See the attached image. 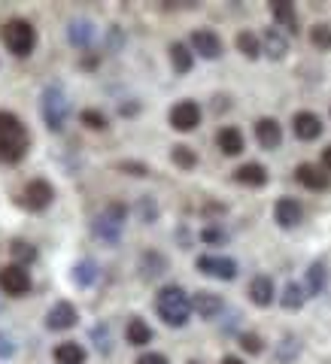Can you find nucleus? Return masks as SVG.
Instances as JSON below:
<instances>
[{"mask_svg": "<svg viewBox=\"0 0 331 364\" xmlns=\"http://www.w3.org/2000/svg\"><path fill=\"white\" fill-rule=\"evenodd\" d=\"M170 64H174L177 73H189L191 64H195V58H191V52H189V46H182V43L170 46Z\"/></svg>", "mask_w": 331, "mask_h": 364, "instance_id": "nucleus-27", "label": "nucleus"}, {"mask_svg": "<svg viewBox=\"0 0 331 364\" xmlns=\"http://www.w3.org/2000/svg\"><path fill=\"white\" fill-rule=\"evenodd\" d=\"M280 304L286 306V310H301V304H304V289L298 286V282H289V286L283 289Z\"/></svg>", "mask_w": 331, "mask_h": 364, "instance_id": "nucleus-30", "label": "nucleus"}, {"mask_svg": "<svg viewBox=\"0 0 331 364\" xmlns=\"http://www.w3.org/2000/svg\"><path fill=\"white\" fill-rule=\"evenodd\" d=\"M201 240L204 243H225V231H219V228H204Z\"/></svg>", "mask_w": 331, "mask_h": 364, "instance_id": "nucleus-38", "label": "nucleus"}, {"mask_svg": "<svg viewBox=\"0 0 331 364\" xmlns=\"http://www.w3.org/2000/svg\"><path fill=\"white\" fill-rule=\"evenodd\" d=\"M137 210H140L143 222H155L158 207H155V200H152V198H140V203H137Z\"/></svg>", "mask_w": 331, "mask_h": 364, "instance_id": "nucleus-36", "label": "nucleus"}, {"mask_svg": "<svg viewBox=\"0 0 331 364\" xmlns=\"http://www.w3.org/2000/svg\"><path fill=\"white\" fill-rule=\"evenodd\" d=\"M249 298H253L256 306H270L273 301V282L270 277H256L249 282Z\"/></svg>", "mask_w": 331, "mask_h": 364, "instance_id": "nucleus-18", "label": "nucleus"}, {"mask_svg": "<svg viewBox=\"0 0 331 364\" xmlns=\"http://www.w3.org/2000/svg\"><path fill=\"white\" fill-rule=\"evenodd\" d=\"M216 143H219V149L225 155H241L243 152V134L237 128H222L216 134Z\"/></svg>", "mask_w": 331, "mask_h": 364, "instance_id": "nucleus-19", "label": "nucleus"}, {"mask_svg": "<svg viewBox=\"0 0 331 364\" xmlns=\"http://www.w3.org/2000/svg\"><path fill=\"white\" fill-rule=\"evenodd\" d=\"M310 43L319 52H331V25H313L310 28Z\"/></svg>", "mask_w": 331, "mask_h": 364, "instance_id": "nucleus-31", "label": "nucleus"}, {"mask_svg": "<svg viewBox=\"0 0 331 364\" xmlns=\"http://www.w3.org/2000/svg\"><path fill=\"white\" fill-rule=\"evenodd\" d=\"M16 352V346H13V340H9L6 334H0V358H9Z\"/></svg>", "mask_w": 331, "mask_h": 364, "instance_id": "nucleus-42", "label": "nucleus"}, {"mask_svg": "<svg viewBox=\"0 0 331 364\" xmlns=\"http://www.w3.org/2000/svg\"><path fill=\"white\" fill-rule=\"evenodd\" d=\"M191 49H195L201 58L213 61V58H219L222 55V40L216 37L213 31H195L191 33Z\"/></svg>", "mask_w": 331, "mask_h": 364, "instance_id": "nucleus-11", "label": "nucleus"}, {"mask_svg": "<svg viewBox=\"0 0 331 364\" xmlns=\"http://www.w3.org/2000/svg\"><path fill=\"white\" fill-rule=\"evenodd\" d=\"M125 215H128L125 203L112 200V203H107V210L95 219L91 231H95L98 240H104V243H110V246H116V243H119V237H122V228H125Z\"/></svg>", "mask_w": 331, "mask_h": 364, "instance_id": "nucleus-5", "label": "nucleus"}, {"mask_svg": "<svg viewBox=\"0 0 331 364\" xmlns=\"http://www.w3.org/2000/svg\"><path fill=\"white\" fill-rule=\"evenodd\" d=\"M76 318H79L76 306L70 301H58L49 313H46V328H49V331H67V328L76 325Z\"/></svg>", "mask_w": 331, "mask_h": 364, "instance_id": "nucleus-10", "label": "nucleus"}, {"mask_svg": "<svg viewBox=\"0 0 331 364\" xmlns=\"http://www.w3.org/2000/svg\"><path fill=\"white\" fill-rule=\"evenodd\" d=\"M270 13L277 18V25H283L286 31H298V16H295V6L289 0H277V4H270Z\"/></svg>", "mask_w": 331, "mask_h": 364, "instance_id": "nucleus-20", "label": "nucleus"}, {"mask_svg": "<svg viewBox=\"0 0 331 364\" xmlns=\"http://www.w3.org/2000/svg\"><path fill=\"white\" fill-rule=\"evenodd\" d=\"M198 270L207 273V277L216 279H234L237 277V261L234 258H225V255H201L198 258Z\"/></svg>", "mask_w": 331, "mask_h": 364, "instance_id": "nucleus-8", "label": "nucleus"}, {"mask_svg": "<svg viewBox=\"0 0 331 364\" xmlns=\"http://www.w3.org/2000/svg\"><path fill=\"white\" fill-rule=\"evenodd\" d=\"M0 289H4L6 294H13V298H21V294L31 291V277L28 270L21 264H6L0 267Z\"/></svg>", "mask_w": 331, "mask_h": 364, "instance_id": "nucleus-7", "label": "nucleus"}, {"mask_svg": "<svg viewBox=\"0 0 331 364\" xmlns=\"http://www.w3.org/2000/svg\"><path fill=\"white\" fill-rule=\"evenodd\" d=\"M292 131H295V136H298V140L310 143V140H316V136L322 134V122H319V116H313V112H295Z\"/></svg>", "mask_w": 331, "mask_h": 364, "instance_id": "nucleus-12", "label": "nucleus"}, {"mask_svg": "<svg viewBox=\"0 0 331 364\" xmlns=\"http://www.w3.org/2000/svg\"><path fill=\"white\" fill-rule=\"evenodd\" d=\"M256 140L261 143V149H280L283 143V128L273 119H258L256 122Z\"/></svg>", "mask_w": 331, "mask_h": 364, "instance_id": "nucleus-14", "label": "nucleus"}, {"mask_svg": "<svg viewBox=\"0 0 331 364\" xmlns=\"http://www.w3.org/2000/svg\"><path fill=\"white\" fill-rule=\"evenodd\" d=\"M237 49H241L246 58H258V55H261V43H258V37L253 31H241V33H237Z\"/></svg>", "mask_w": 331, "mask_h": 364, "instance_id": "nucleus-28", "label": "nucleus"}, {"mask_svg": "<svg viewBox=\"0 0 331 364\" xmlns=\"http://www.w3.org/2000/svg\"><path fill=\"white\" fill-rule=\"evenodd\" d=\"M234 179L241 182V186H253V188H261L268 182V170L261 164H243L234 170Z\"/></svg>", "mask_w": 331, "mask_h": 364, "instance_id": "nucleus-17", "label": "nucleus"}, {"mask_svg": "<svg viewBox=\"0 0 331 364\" xmlns=\"http://www.w3.org/2000/svg\"><path fill=\"white\" fill-rule=\"evenodd\" d=\"M170 124L177 131H195L201 124V107L195 100H179V104L170 109Z\"/></svg>", "mask_w": 331, "mask_h": 364, "instance_id": "nucleus-9", "label": "nucleus"}, {"mask_svg": "<svg viewBox=\"0 0 331 364\" xmlns=\"http://www.w3.org/2000/svg\"><path fill=\"white\" fill-rule=\"evenodd\" d=\"M325 279H328V273H325V264H310V270H307V291L310 294H319L325 289Z\"/></svg>", "mask_w": 331, "mask_h": 364, "instance_id": "nucleus-29", "label": "nucleus"}, {"mask_svg": "<svg viewBox=\"0 0 331 364\" xmlns=\"http://www.w3.org/2000/svg\"><path fill=\"white\" fill-rule=\"evenodd\" d=\"M119 170H125V173H131V176H146L149 170H146L143 164H137V161H122Z\"/></svg>", "mask_w": 331, "mask_h": 364, "instance_id": "nucleus-39", "label": "nucleus"}, {"mask_svg": "<svg viewBox=\"0 0 331 364\" xmlns=\"http://www.w3.org/2000/svg\"><path fill=\"white\" fill-rule=\"evenodd\" d=\"M322 164H325V170H331V146L322 149Z\"/></svg>", "mask_w": 331, "mask_h": 364, "instance_id": "nucleus-43", "label": "nucleus"}, {"mask_svg": "<svg viewBox=\"0 0 331 364\" xmlns=\"http://www.w3.org/2000/svg\"><path fill=\"white\" fill-rule=\"evenodd\" d=\"M301 215H304V210L295 198H280L277 207H273V219H277L280 228H295L301 222Z\"/></svg>", "mask_w": 331, "mask_h": 364, "instance_id": "nucleus-13", "label": "nucleus"}, {"mask_svg": "<svg viewBox=\"0 0 331 364\" xmlns=\"http://www.w3.org/2000/svg\"><path fill=\"white\" fill-rule=\"evenodd\" d=\"M298 352H301V343H298V340H295V337H286V340H283V343L277 346V358L289 364V361L298 358Z\"/></svg>", "mask_w": 331, "mask_h": 364, "instance_id": "nucleus-34", "label": "nucleus"}, {"mask_svg": "<svg viewBox=\"0 0 331 364\" xmlns=\"http://www.w3.org/2000/svg\"><path fill=\"white\" fill-rule=\"evenodd\" d=\"M265 52L270 55L273 61L286 58V52H289V40L283 37V33H280L277 28H268V31H265Z\"/></svg>", "mask_w": 331, "mask_h": 364, "instance_id": "nucleus-22", "label": "nucleus"}, {"mask_svg": "<svg viewBox=\"0 0 331 364\" xmlns=\"http://www.w3.org/2000/svg\"><path fill=\"white\" fill-rule=\"evenodd\" d=\"M52 198H55V191H52L49 182H46V179H33V182H28V186H25V191H21V207L31 210V213H43L52 203Z\"/></svg>", "mask_w": 331, "mask_h": 364, "instance_id": "nucleus-6", "label": "nucleus"}, {"mask_svg": "<svg viewBox=\"0 0 331 364\" xmlns=\"http://www.w3.org/2000/svg\"><path fill=\"white\" fill-rule=\"evenodd\" d=\"M219 364H243V361H241V358H237V355H225V358H222Z\"/></svg>", "mask_w": 331, "mask_h": 364, "instance_id": "nucleus-44", "label": "nucleus"}, {"mask_svg": "<svg viewBox=\"0 0 331 364\" xmlns=\"http://www.w3.org/2000/svg\"><path fill=\"white\" fill-rule=\"evenodd\" d=\"M189 364H198V361H189Z\"/></svg>", "mask_w": 331, "mask_h": 364, "instance_id": "nucleus-45", "label": "nucleus"}, {"mask_svg": "<svg viewBox=\"0 0 331 364\" xmlns=\"http://www.w3.org/2000/svg\"><path fill=\"white\" fill-rule=\"evenodd\" d=\"M79 119H83V124H88L91 131H104V128H107V119H104V112H98V109H85V112H83V116H79Z\"/></svg>", "mask_w": 331, "mask_h": 364, "instance_id": "nucleus-35", "label": "nucleus"}, {"mask_svg": "<svg viewBox=\"0 0 331 364\" xmlns=\"http://www.w3.org/2000/svg\"><path fill=\"white\" fill-rule=\"evenodd\" d=\"M125 337H128L131 346H146L152 340V328L143 322V318H131L128 328H125Z\"/></svg>", "mask_w": 331, "mask_h": 364, "instance_id": "nucleus-23", "label": "nucleus"}, {"mask_svg": "<svg viewBox=\"0 0 331 364\" xmlns=\"http://www.w3.org/2000/svg\"><path fill=\"white\" fill-rule=\"evenodd\" d=\"M170 158H174V164H179L182 170H191L198 164V158H195V152L189 149V146H174V152H170Z\"/></svg>", "mask_w": 331, "mask_h": 364, "instance_id": "nucleus-33", "label": "nucleus"}, {"mask_svg": "<svg viewBox=\"0 0 331 364\" xmlns=\"http://www.w3.org/2000/svg\"><path fill=\"white\" fill-rule=\"evenodd\" d=\"M98 273H100V270H98L95 261H91V258H83V261H79V264L73 267V282H76L79 289H88L91 282L98 279Z\"/></svg>", "mask_w": 331, "mask_h": 364, "instance_id": "nucleus-26", "label": "nucleus"}, {"mask_svg": "<svg viewBox=\"0 0 331 364\" xmlns=\"http://www.w3.org/2000/svg\"><path fill=\"white\" fill-rule=\"evenodd\" d=\"M140 267H143V277L146 279H155V277H162V273L167 270V258L162 252H143Z\"/></svg>", "mask_w": 331, "mask_h": 364, "instance_id": "nucleus-24", "label": "nucleus"}, {"mask_svg": "<svg viewBox=\"0 0 331 364\" xmlns=\"http://www.w3.org/2000/svg\"><path fill=\"white\" fill-rule=\"evenodd\" d=\"M91 337L98 340V349H104V352H110V334H107V328H95V331H91Z\"/></svg>", "mask_w": 331, "mask_h": 364, "instance_id": "nucleus-40", "label": "nucleus"}, {"mask_svg": "<svg viewBox=\"0 0 331 364\" xmlns=\"http://www.w3.org/2000/svg\"><path fill=\"white\" fill-rule=\"evenodd\" d=\"M137 364H167V358L162 352H143V355L137 358Z\"/></svg>", "mask_w": 331, "mask_h": 364, "instance_id": "nucleus-41", "label": "nucleus"}, {"mask_svg": "<svg viewBox=\"0 0 331 364\" xmlns=\"http://www.w3.org/2000/svg\"><path fill=\"white\" fill-rule=\"evenodd\" d=\"M67 40H70L76 49H88L91 40H95V25L88 18H73L70 28H67Z\"/></svg>", "mask_w": 331, "mask_h": 364, "instance_id": "nucleus-16", "label": "nucleus"}, {"mask_svg": "<svg viewBox=\"0 0 331 364\" xmlns=\"http://www.w3.org/2000/svg\"><path fill=\"white\" fill-rule=\"evenodd\" d=\"M0 40H4V46L16 58H25V55L33 52V46H37V31H33V25L25 18H9L6 25L0 28Z\"/></svg>", "mask_w": 331, "mask_h": 364, "instance_id": "nucleus-3", "label": "nucleus"}, {"mask_svg": "<svg viewBox=\"0 0 331 364\" xmlns=\"http://www.w3.org/2000/svg\"><path fill=\"white\" fill-rule=\"evenodd\" d=\"M295 176H298L301 186L313 188V191H319V188H325V186H328V176H325L319 167H313V164H301L298 170H295Z\"/></svg>", "mask_w": 331, "mask_h": 364, "instance_id": "nucleus-21", "label": "nucleus"}, {"mask_svg": "<svg viewBox=\"0 0 331 364\" xmlns=\"http://www.w3.org/2000/svg\"><path fill=\"white\" fill-rule=\"evenodd\" d=\"M31 136L19 116L0 109V164H19L28 155Z\"/></svg>", "mask_w": 331, "mask_h": 364, "instance_id": "nucleus-1", "label": "nucleus"}, {"mask_svg": "<svg viewBox=\"0 0 331 364\" xmlns=\"http://www.w3.org/2000/svg\"><path fill=\"white\" fill-rule=\"evenodd\" d=\"M40 112H43V122L46 128L61 134L64 131V122H67V112H70V104H67V95L61 91V85H49L43 91V100H40Z\"/></svg>", "mask_w": 331, "mask_h": 364, "instance_id": "nucleus-4", "label": "nucleus"}, {"mask_svg": "<svg viewBox=\"0 0 331 364\" xmlns=\"http://www.w3.org/2000/svg\"><path fill=\"white\" fill-rule=\"evenodd\" d=\"M9 252H13L16 264H31V261H37V249H33L31 243H25V240H16L13 246H9Z\"/></svg>", "mask_w": 331, "mask_h": 364, "instance_id": "nucleus-32", "label": "nucleus"}, {"mask_svg": "<svg viewBox=\"0 0 331 364\" xmlns=\"http://www.w3.org/2000/svg\"><path fill=\"white\" fill-rule=\"evenodd\" d=\"M155 310H158V316H162L170 328H182L189 322L191 301H189V294L182 291L179 286H164L162 291H158V298H155Z\"/></svg>", "mask_w": 331, "mask_h": 364, "instance_id": "nucleus-2", "label": "nucleus"}, {"mask_svg": "<svg viewBox=\"0 0 331 364\" xmlns=\"http://www.w3.org/2000/svg\"><path fill=\"white\" fill-rule=\"evenodd\" d=\"M55 361L58 364H85V349L79 343H58L55 346Z\"/></svg>", "mask_w": 331, "mask_h": 364, "instance_id": "nucleus-25", "label": "nucleus"}, {"mask_svg": "<svg viewBox=\"0 0 331 364\" xmlns=\"http://www.w3.org/2000/svg\"><path fill=\"white\" fill-rule=\"evenodd\" d=\"M241 346H243L246 352H253V355H258V352L265 349V346H261V337H258V334H243V337H241Z\"/></svg>", "mask_w": 331, "mask_h": 364, "instance_id": "nucleus-37", "label": "nucleus"}, {"mask_svg": "<svg viewBox=\"0 0 331 364\" xmlns=\"http://www.w3.org/2000/svg\"><path fill=\"white\" fill-rule=\"evenodd\" d=\"M222 298L219 294H213V291H198L195 298H191V310H195L201 318H216L222 313Z\"/></svg>", "mask_w": 331, "mask_h": 364, "instance_id": "nucleus-15", "label": "nucleus"}]
</instances>
